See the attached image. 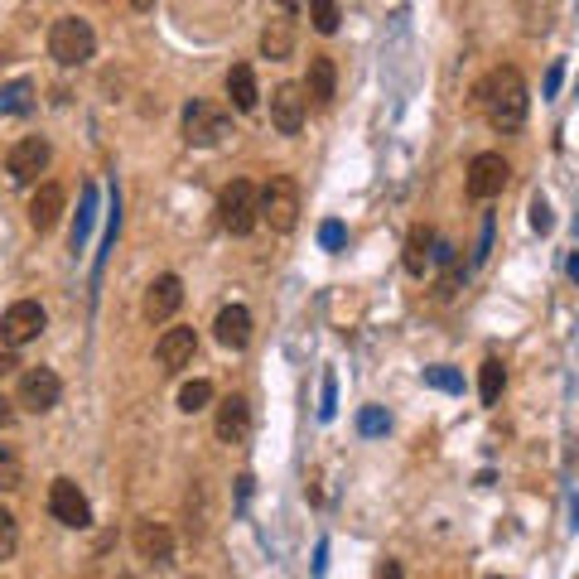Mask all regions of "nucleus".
I'll return each mask as SVG.
<instances>
[{
	"instance_id": "nucleus-1",
	"label": "nucleus",
	"mask_w": 579,
	"mask_h": 579,
	"mask_svg": "<svg viewBox=\"0 0 579 579\" xmlns=\"http://www.w3.org/2000/svg\"><path fill=\"white\" fill-rule=\"evenodd\" d=\"M473 102L483 111V121L493 126V131H522L526 126V111H531V92H526L522 73L517 68H493V73H483L478 87H473Z\"/></svg>"
},
{
	"instance_id": "nucleus-2",
	"label": "nucleus",
	"mask_w": 579,
	"mask_h": 579,
	"mask_svg": "<svg viewBox=\"0 0 579 579\" xmlns=\"http://www.w3.org/2000/svg\"><path fill=\"white\" fill-rule=\"evenodd\" d=\"M300 184L290 179V174H276L266 189H261V198H256V213H261V222L271 227V232H280V237H290L295 227H300Z\"/></svg>"
},
{
	"instance_id": "nucleus-3",
	"label": "nucleus",
	"mask_w": 579,
	"mask_h": 579,
	"mask_svg": "<svg viewBox=\"0 0 579 579\" xmlns=\"http://www.w3.org/2000/svg\"><path fill=\"white\" fill-rule=\"evenodd\" d=\"M256 198H261V189H256L251 179H232V184L222 189L218 222H222V232H227V237H251V232H256V222H261Z\"/></svg>"
},
{
	"instance_id": "nucleus-4",
	"label": "nucleus",
	"mask_w": 579,
	"mask_h": 579,
	"mask_svg": "<svg viewBox=\"0 0 579 579\" xmlns=\"http://www.w3.org/2000/svg\"><path fill=\"white\" fill-rule=\"evenodd\" d=\"M92 54H97V34H92L87 20H78V15L54 20V29H49V58H54V63H63V68H83Z\"/></svg>"
},
{
	"instance_id": "nucleus-5",
	"label": "nucleus",
	"mask_w": 579,
	"mask_h": 579,
	"mask_svg": "<svg viewBox=\"0 0 579 579\" xmlns=\"http://www.w3.org/2000/svg\"><path fill=\"white\" fill-rule=\"evenodd\" d=\"M232 131V116L218 107V102H203V97H193L189 107H184V140L198 145V150H208V145H222Z\"/></svg>"
},
{
	"instance_id": "nucleus-6",
	"label": "nucleus",
	"mask_w": 579,
	"mask_h": 579,
	"mask_svg": "<svg viewBox=\"0 0 579 579\" xmlns=\"http://www.w3.org/2000/svg\"><path fill=\"white\" fill-rule=\"evenodd\" d=\"M49 160H54V145L44 136H25L15 140V150L5 155V174H10L15 189H29V184H39V174L49 169Z\"/></svg>"
},
{
	"instance_id": "nucleus-7",
	"label": "nucleus",
	"mask_w": 579,
	"mask_h": 579,
	"mask_svg": "<svg viewBox=\"0 0 579 579\" xmlns=\"http://www.w3.org/2000/svg\"><path fill=\"white\" fill-rule=\"evenodd\" d=\"M44 324H49L44 304L39 300H15L5 314H0V343H5V348H25V343H34V338L44 333Z\"/></svg>"
},
{
	"instance_id": "nucleus-8",
	"label": "nucleus",
	"mask_w": 579,
	"mask_h": 579,
	"mask_svg": "<svg viewBox=\"0 0 579 579\" xmlns=\"http://www.w3.org/2000/svg\"><path fill=\"white\" fill-rule=\"evenodd\" d=\"M58 396H63V382H58L54 367H29V372H20V386H15V406H25L29 415L54 411Z\"/></svg>"
},
{
	"instance_id": "nucleus-9",
	"label": "nucleus",
	"mask_w": 579,
	"mask_h": 579,
	"mask_svg": "<svg viewBox=\"0 0 579 579\" xmlns=\"http://www.w3.org/2000/svg\"><path fill=\"white\" fill-rule=\"evenodd\" d=\"M507 179H512V165H507L497 150H483V155H473L464 189H469L473 203H488V198H497V193L507 189Z\"/></svg>"
},
{
	"instance_id": "nucleus-10",
	"label": "nucleus",
	"mask_w": 579,
	"mask_h": 579,
	"mask_svg": "<svg viewBox=\"0 0 579 579\" xmlns=\"http://www.w3.org/2000/svg\"><path fill=\"white\" fill-rule=\"evenodd\" d=\"M49 512H54V522L73 526V531H87V526H92V502H87V493L73 483V478H54V488H49Z\"/></svg>"
},
{
	"instance_id": "nucleus-11",
	"label": "nucleus",
	"mask_w": 579,
	"mask_h": 579,
	"mask_svg": "<svg viewBox=\"0 0 579 579\" xmlns=\"http://www.w3.org/2000/svg\"><path fill=\"white\" fill-rule=\"evenodd\" d=\"M131 541H136V555L145 565H155V570H169V565H174V531H169L165 522H150V517L136 522Z\"/></svg>"
},
{
	"instance_id": "nucleus-12",
	"label": "nucleus",
	"mask_w": 579,
	"mask_h": 579,
	"mask_svg": "<svg viewBox=\"0 0 579 579\" xmlns=\"http://www.w3.org/2000/svg\"><path fill=\"white\" fill-rule=\"evenodd\" d=\"M179 304H184V280L179 276H155L150 280V290H145V300H140V314L150 319V324H165L179 314Z\"/></svg>"
},
{
	"instance_id": "nucleus-13",
	"label": "nucleus",
	"mask_w": 579,
	"mask_h": 579,
	"mask_svg": "<svg viewBox=\"0 0 579 579\" xmlns=\"http://www.w3.org/2000/svg\"><path fill=\"white\" fill-rule=\"evenodd\" d=\"M304 111H309V102H304L300 83H280L271 92V126H276L280 136H300Z\"/></svg>"
},
{
	"instance_id": "nucleus-14",
	"label": "nucleus",
	"mask_w": 579,
	"mask_h": 579,
	"mask_svg": "<svg viewBox=\"0 0 579 579\" xmlns=\"http://www.w3.org/2000/svg\"><path fill=\"white\" fill-rule=\"evenodd\" d=\"M198 353V333L193 329H165L160 333V343H155V362H160V372H184Z\"/></svg>"
},
{
	"instance_id": "nucleus-15",
	"label": "nucleus",
	"mask_w": 579,
	"mask_h": 579,
	"mask_svg": "<svg viewBox=\"0 0 579 579\" xmlns=\"http://www.w3.org/2000/svg\"><path fill=\"white\" fill-rule=\"evenodd\" d=\"M304 102H314V107H333V97H338V68H333L329 54H309V73H304Z\"/></svg>"
},
{
	"instance_id": "nucleus-16",
	"label": "nucleus",
	"mask_w": 579,
	"mask_h": 579,
	"mask_svg": "<svg viewBox=\"0 0 579 579\" xmlns=\"http://www.w3.org/2000/svg\"><path fill=\"white\" fill-rule=\"evenodd\" d=\"M261 54L276 58V63L295 54V5L290 0L276 10V20H266V29H261Z\"/></svg>"
},
{
	"instance_id": "nucleus-17",
	"label": "nucleus",
	"mask_w": 579,
	"mask_h": 579,
	"mask_svg": "<svg viewBox=\"0 0 579 579\" xmlns=\"http://www.w3.org/2000/svg\"><path fill=\"white\" fill-rule=\"evenodd\" d=\"M63 208H68V189H63V184H39V189H34V198H29V227H34V232H49V227H58Z\"/></svg>"
},
{
	"instance_id": "nucleus-18",
	"label": "nucleus",
	"mask_w": 579,
	"mask_h": 579,
	"mask_svg": "<svg viewBox=\"0 0 579 579\" xmlns=\"http://www.w3.org/2000/svg\"><path fill=\"white\" fill-rule=\"evenodd\" d=\"M213 435H218L222 444H242L251 435V406L247 396H227L218 406V420H213Z\"/></svg>"
},
{
	"instance_id": "nucleus-19",
	"label": "nucleus",
	"mask_w": 579,
	"mask_h": 579,
	"mask_svg": "<svg viewBox=\"0 0 579 579\" xmlns=\"http://www.w3.org/2000/svg\"><path fill=\"white\" fill-rule=\"evenodd\" d=\"M213 333H218L222 348L242 353V348L251 343V309H247V304H227V309H218V319H213Z\"/></svg>"
},
{
	"instance_id": "nucleus-20",
	"label": "nucleus",
	"mask_w": 579,
	"mask_h": 579,
	"mask_svg": "<svg viewBox=\"0 0 579 579\" xmlns=\"http://www.w3.org/2000/svg\"><path fill=\"white\" fill-rule=\"evenodd\" d=\"M227 97H232V107L251 116V111L261 107V87H256V73H251V63H232L227 68Z\"/></svg>"
},
{
	"instance_id": "nucleus-21",
	"label": "nucleus",
	"mask_w": 579,
	"mask_h": 579,
	"mask_svg": "<svg viewBox=\"0 0 579 579\" xmlns=\"http://www.w3.org/2000/svg\"><path fill=\"white\" fill-rule=\"evenodd\" d=\"M430 251H435V227L415 222L411 237H406V256H401L406 276H425V271H430Z\"/></svg>"
},
{
	"instance_id": "nucleus-22",
	"label": "nucleus",
	"mask_w": 579,
	"mask_h": 579,
	"mask_svg": "<svg viewBox=\"0 0 579 579\" xmlns=\"http://www.w3.org/2000/svg\"><path fill=\"white\" fill-rule=\"evenodd\" d=\"M502 386H507V367H502V358H488L478 367V396H483V406L502 401Z\"/></svg>"
},
{
	"instance_id": "nucleus-23",
	"label": "nucleus",
	"mask_w": 579,
	"mask_h": 579,
	"mask_svg": "<svg viewBox=\"0 0 579 579\" xmlns=\"http://www.w3.org/2000/svg\"><path fill=\"white\" fill-rule=\"evenodd\" d=\"M29 107H34V83H29V78L0 87V111H5V116H20V111H29Z\"/></svg>"
},
{
	"instance_id": "nucleus-24",
	"label": "nucleus",
	"mask_w": 579,
	"mask_h": 579,
	"mask_svg": "<svg viewBox=\"0 0 579 579\" xmlns=\"http://www.w3.org/2000/svg\"><path fill=\"white\" fill-rule=\"evenodd\" d=\"M25 488V464L10 444H0V493H20Z\"/></svg>"
},
{
	"instance_id": "nucleus-25",
	"label": "nucleus",
	"mask_w": 579,
	"mask_h": 579,
	"mask_svg": "<svg viewBox=\"0 0 579 579\" xmlns=\"http://www.w3.org/2000/svg\"><path fill=\"white\" fill-rule=\"evenodd\" d=\"M208 401H213V382H203V377H193V382H184V386H179V411H184V415L208 411Z\"/></svg>"
},
{
	"instance_id": "nucleus-26",
	"label": "nucleus",
	"mask_w": 579,
	"mask_h": 579,
	"mask_svg": "<svg viewBox=\"0 0 579 579\" xmlns=\"http://www.w3.org/2000/svg\"><path fill=\"white\" fill-rule=\"evenodd\" d=\"M309 25L319 29V34H338V25H343L338 0H309Z\"/></svg>"
},
{
	"instance_id": "nucleus-27",
	"label": "nucleus",
	"mask_w": 579,
	"mask_h": 579,
	"mask_svg": "<svg viewBox=\"0 0 579 579\" xmlns=\"http://www.w3.org/2000/svg\"><path fill=\"white\" fill-rule=\"evenodd\" d=\"M92 218H97V189H87V193H83V213H78V222H73V251H83V247H87Z\"/></svg>"
},
{
	"instance_id": "nucleus-28",
	"label": "nucleus",
	"mask_w": 579,
	"mask_h": 579,
	"mask_svg": "<svg viewBox=\"0 0 579 579\" xmlns=\"http://www.w3.org/2000/svg\"><path fill=\"white\" fill-rule=\"evenodd\" d=\"M15 551H20V522L10 507H0V560H10Z\"/></svg>"
},
{
	"instance_id": "nucleus-29",
	"label": "nucleus",
	"mask_w": 579,
	"mask_h": 579,
	"mask_svg": "<svg viewBox=\"0 0 579 579\" xmlns=\"http://www.w3.org/2000/svg\"><path fill=\"white\" fill-rule=\"evenodd\" d=\"M386 430H391L386 406H367V411L358 415V435H367V440H372V435H386Z\"/></svg>"
},
{
	"instance_id": "nucleus-30",
	"label": "nucleus",
	"mask_w": 579,
	"mask_h": 579,
	"mask_svg": "<svg viewBox=\"0 0 579 579\" xmlns=\"http://www.w3.org/2000/svg\"><path fill=\"white\" fill-rule=\"evenodd\" d=\"M425 382L440 386V391H464V377L449 372V367H425Z\"/></svg>"
},
{
	"instance_id": "nucleus-31",
	"label": "nucleus",
	"mask_w": 579,
	"mask_h": 579,
	"mask_svg": "<svg viewBox=\"0 0 579 579\" xmlns=\"http://www.w3.org/2000/svg\"><path fill=\"white\" fill-rule=\"evenodd\" d=\"M343 242H348V227H343V222H324V227H319V247L324 251H343Z\"/></svg>"
},
{
	"instance_id": "nucleus-32",
	"label": "nucleus",
	"mask_w": 579,
	"mask_h": 579,
	"mask_svg": "<svg viewBox=\"0 0 579 579\" xmlns=\"http://www.w3.org/2000/svg\"><path fill=\"white\" fill-rule=\"evenodd\" d=\"M551 227H555L551 203H546V198H531V232H541V237H546Z\"/></svg>"
},
{
	"instance_id": "nucleus-33",
	"label": "nucleus",
	"mask_w": 579,
	"mask_h": 579,
	"mask_svg": "<svg viewBox=\"0 0 579 579\" xmlns=\"http://www.w3.org/2000/svg\"><path fill=\"white\" fill-rule=\"evenodd\" d=\"M560 78H565V63H551V73H546V97L560 92Z\"/></svg>"
},
{
	"instance_id": "nucleus-34",
	"label": "nucleus",
	"mask_w": 579,
	"mask_h": 579,
	"mask_svg": "<svg viewBox=\"0 0 579 579\" xmlns=\"http://www.w3.org/2000/svg\"><path fill=\"white\" fill-rule=\"evenodd\" d=\"M319 420H333V377H324V406H319Z\"/></svg>"
},
{
	"instance_id": "nucleus-35",
	"label": "nucleus",
	"mask_w": 579,
	"mask_h": 579,
	"mask_svg": "<svg viewBox=\"0 0 579 579\" xmlns=\"http://www.w3.org/2000/svg\"><path fill=\"white\" fill-rule=\"evenodd\" d=\"M377 579H406V575H401V565H396V560H382V570H377Z\"/></svg>"
},
{
	"instance_id": "nucleus-36",
	"label": "nucleus",
	"mask_w": 579,
	"mask_h": 579,
	"mask_svg": "<svg viewBox=\"0 0 579 579\" xmlns=\"http://www.w3.org/2000/svg\"><path fill=\"white\" fill-rule=\"evenodd\" d=\"M15 367H20V362H15V348H5V353H0V377L15 372Z\"/></svg>"
},
{
	"instance_id": "nucleus-37",
	"label": "nucleus",
	"mask_w": 579,
	"mask_h": 579,
	"mask_svg": "<svg viewBox=\"0 0 579 579\" xmlns=\"http://www.w3.org/2000/svg\"><path fill=\"white\" fill-rule=\"evenodd\" d=\"M150 5H155V0H131V10H150Z\"/></svg>"
},
{
	"instance_id": "nucleus-38",
	"label": "nucleus",
	"mask_w": 579,
	"mask_h": 579,
	"mask_svg": "<svg viewBox=\"0 0 579 579\" xmlns=\"http://www.w3.org/2000/svg\"><path fill=\"white\" fill-rule=\"evenodd\" d=\"M0 420H10V411H5V401H0Z\"/></svg>"
},
{
	"instance_id": "nucleus-39",
	"label": "nucleus",
	"mask_w": 579,
	"mask_h": 579,
	"mask_svg": "<svg viewBox=\"0 0 579 579\" xmlns=\"http://www.w3.org/2000/svg\"><path fill=\"white\" fill-rule=\"evenodd\" d=\"M116 579H136V575H116Z\"/></svg>"
},
{
	"instance_id": "nucleus-40",
	"label": "nucleus",
	"mask_w": 579,
	"mask_h": 579,
	"mask_svg": "<svg viewBox=\"0 0 579 579\" xmlns=\"http://www.w3.org/2000/svg\"><path fill=\"white\" fill-rule=\"evenodd\" d=\"M493 579H497V575H493Z\"/></svg>"
}]
</instances>
